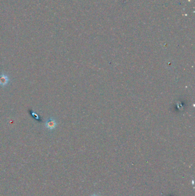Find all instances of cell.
Here are the masks:
<instances>
[{
    "label": "cell",
    "instance_id": "6da1fadb",
    "mask_svg": "<svg viewBox=\"0 0 195 196\" xmlns=\"http://www.w3.org/2000/svg\"><path fill=\"white\" fill-rule=\"evenodd\" d=\"M57 126V123L53 117H50L45 122V128L50 131L54 130Z\"/></svg>",
    "mask_w": 195,
    "mask_h": 196
},
{
    "label": "cell",
    "instance_id": "7a4b0ae2",
    "mask_svg": "<svg viewBox=\"0 0 195 196\" xmlns=\"http://www.w3.org/2000/svg\"><path fill=\"white\" fill-rule=\"evenodd\" d=\"M10 82L9 77L5 73H1L0 75V86L2 87H5Z\"/></svg>",
    "mask_w": 195,
    "mask_h": 196
},
{
    "label": "cell",
    "instance_id": "3957f363",
    "mask_svg": "<svg viewBox=\"0 0 195 196\" xmlns=\"http://www.w3.org/2000/svg\"><path fill=\"white\" fill-rule=\"evenodd\" d=\"M32 113V115L33 117H35V119H37V120H40V117H38V115H37L35 113Z\"/></svg>",
    "mask_w": 195,
    "mask_h": 196
},
{
    "label": "cell",
    "instance_id": "277c9868",
    "mask_svg": "<svg viewBox=\"0 0 195 196\" xmlns=\"http://www.w3.org/2000/svg\"><path fill=\"white\" fill-rule=\"evenodd\" d=\"M98 196V195H97V194H93L92 196Z\"/></svg>",
    "mask_w": 195,
    "mask_h": 196
}]
</instances>
